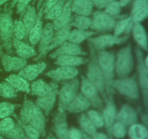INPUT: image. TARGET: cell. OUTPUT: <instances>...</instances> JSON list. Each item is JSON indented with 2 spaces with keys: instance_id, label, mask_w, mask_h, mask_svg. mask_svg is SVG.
Instances as JSON below:
<instances>
[{
  "instance_id": "cell-24",
  "label": "cell",
  "mask_w": 148,
  "mask_h": 139,
  "mask_svg": "<svg viewBox=\"0 0 148 139\" xmlns=\"http://www.w3.org/2000/svg\"><path fill=\"white\" fill-rule=\"evenodd\" d=\"M12 47H14L17 54L23 59H27L37 55L33 46L23 41L14 39L12 41Z\"/></svg>"
},
{
  "instance_id": "cell-61",
  "label": "cell",
  "mask_w": 148,
  "mask_h": 139,
  "mask_svg": "<svg viewBox=\"0 0 148 139\" xmlns=\"http://www.w3.org/2000/svg\"><path fill=\"white\" fill-rule=\"evenodd\" d=\"M36 1V0H33V2H35Z\"/></svg>"
},
{
  "instance_id": "cell-60",
  "label": "cell",
  "mask_w": 148,
  "mask_h": 139,
  "mask_svg": "<svg viewBox=\"0 0 148 139\" xmlns=\"http://www.w3.org/2000/svg\"><path fill=\"white\" fill-rule=\"evenodd\" d=\"M1 52L0 51V57H1Z\"/></svg>"
},
{
  "instance_id": "cell-15",
  "label": "cell",
  "mask_w": 148,
  "mask_h": 139,
  "mask_svg": "<svg viewBox=\"0 0 148 139\" xmlns=\"http://www.w3.org/2000/svg\"><path fill=\"white\" fill-rule=\"evenodd\" d=\"M86 54V52L82 50L79 44H75L67 41L52 52L50 57L56 59L60 56H83Z\"/></svg>"
},
{
  "instance_id": "cell-34",
  "label": "cell",
  "mask_w": 148,
  "mask_h": 139,
  "mask_svg": "<svg viewBox=\"0 0 148 139\" xmlns=\"http://www.w3.org/2000/svg\"><path fill=\"white\" fill-rule=\"evenodd\" d=\"M22 18H23L22 21H23L25 26L26 29H27V34H28L30 29L32 28L33 25L36 23V18H37V12H36V10L34 6H33V5L29 4Z\"/></svg>"
},
{
  "instance_id": "cell-31",
  "label": "cell",
  "mask_w": 148,
  "mask_h": 139,
  "mask_svg": "<svg viewBox=\"0 0 148 139\" xmlns=\"http://www.w3.org/2000/svg\"><path fill=\"white\" fill-rule=\"evenodd\" d=\"M5 81L11 84L17 91H22L26 94L30 93V85L28 82L19 75L12 74L6 78Z\"/></svg>"
},
{
  "instance_id": "cell-29",
  "label": "cell",
  "mask_w": 148,
  "mask_h": 139,
  "mask_svg": "<svg viewBox=\"0 0 148 139\" xmlns=\"http://www.w3.org/2000/svg\"><path fill=\"white\" fill-rule=\"evenodd\" d=\"M53 35H54V29H53V25H52V23H47L43 28L41 36H40V41L38 42L39 53L43 52L49 46L52 39H53Z\"/></svg>"
},
{
  "instance_id": "cell-59",
  "label": "cell",
  "mask_w": 148,
  "mask_h": 139,
  "mask_svg": "<svg viewBox=\"0 0 148 139\" xmlns=\"http://www.w3.org/2000/svg\"><path fill=\"white\" fill-rule=\"evenodd\" d=\"M0 139H4V137H2V136H1V135H0Z\"/></svg>"
},
{
  "instance_id": "cell-48",
  "label": "cell",
  "mask_w": 148,
  "mask_h": 139,
  "mask_svg": "<svg viewBox=\"0 0 148 139\" xmlns=\"http://www.w3.org/2000/svg\"><path fill=\"white\" fill-rule=\"evenodd\" d=\"M30 3V0H18L17 1L16 4H17V13L20 14V17H23Z\"/></svg>"
},
{
  "instance_id": "cell-20",
  "label": "cell",
  "mask_w": 148,
  "mask_h": 139,
  "mask_svg": "<svg viewBox=\"0 0 148 139\" xmlns=\"http://www.w3.org/2000/svg\"><path fill=\"white\" fill-rule=\"evenodd\" d=\"M148 14L147 0H135L132 10L131 18L133 23H140Z\"/></svg>"
},
{
  "instance_id": "cell-14",
  "label": "cell",
  "mask_w": 148,
  "mask_h": 139,
  "mask_svg": "<svg viewBox=\"0 0 148 139\" xmlns=\"http://www.w3.org/2000/svg\"><path fill=\"white\" fill-rule=\"evenodd\" d=\"M78 75V70L74 67L59 66L56 69L46 72L45 75L53 81H66L74 79Z\"/></svg>"
},
{
  "instance_id": "cell-43",
  "label": "cell",
  "mask_w": 148,
  "mask_h": 139,
  "mask_svg": "<svg viewBox=\"0 0 148 139\" xmlns=\"http://www.w3.org/2000/svg\"><path fill=\"white\" fill-rule=\"evenodd\" d=\"M18 123L21 125L24 130L25 134V139H39L40 134L38 130L28 125L23 124L20 121H19Z\"/></svg>"
},
{
  "instance_id": "cell-47",
  "label": "cell",
  "mask_w": 148,
  "mask_h": 139,
  "mask_svg": "<svg viewBox=\"0 0 148 139\" xmlns=\"http://www.w3.org/2000/svg\"><path fill=\"white\" fill-rule=\"evenodd\" d=\"M121 7L119 1H114L108 4L105 7V11L104 12L108 15L116 17V16H118L120 12H121Z\"/></svg>"
},
{
  "instance_id": "cell-4",
  "label": "cell",
  "mask_w": 148,
  "mask_h": 139,
  "mask_svg": "<svg viewBox=\"0 0 148 139\" xmlns=\"http://www.w3.org/2000/svg\"><path fill=\"white\" fill-rule=\"evenodd\" d=\"M90 47L91 50V59L88 62L89 64H88V71H87V76L85 78L95 87L103 98L106 101L107 98L106 94L105 80L97 62L96 54L95 53V50H94L91 46Z\"/></svg>"
},
{
  "instance_id": "cell-6",
  "label": "cell",
  "mask_w": 148,
  "mask_h": 139,
  "mask_svg": "<svg viewBox=\"0 0 148 139\" xmlns=\"http://www.w3.org/2000/svg\"><path fill=\"white\" fill-rule=\"evenodd\" d=\"M79 84L80 82L76 78L66 81L62 84V88L58 93L59 96L58 110L59 112H64L66 111L67 106L78 93Z\"/></svg>"
},
{
  "instance_id": "cell-38",
  "label": "cell",
  "mask_w": 148,
  "mask_h": 139,
  "mask_svg": "<svg viewBox=\"0 0 148 139\" xmlns=\"http://www.w3.org/2000/svg\"><path fill=\"white\" fill-rule=\"evenodd\" d=\"M0 96L4 98H13L17 96V91L7 81L0 83Z\"/></svg>"
},
{
  "instance_id": "cell-25",
  "label": "cell",
  "mask_w": 148,
  "mask_h": 139,
  "mask_svg": "<svg viewBox=\"0 0 148 139\" xmlns=\"http://www.w3.org/2000/svg\"><path fill=\"white\" fill-rule=\"evenodd\" d=\"M116 115V108L113 100H108L106 101V106L103 111V118L104 125L106 127L108 134L111 136V127L114 123Z\"/></svg>"
},
{
  "instance_id": "cell-32",
  "label": "cell",
  "mask_w": 148,
  "mask_h": 139,
  "mask_svg": "<svg viewBox=\"0 0 148 139\" xmlns=\"http://www.w3.org/2000/svg\"><path fill=\"white\" fill-rule=\"evenodd\" d=\"M96 34L95 31H88L86 30L75 29L71 30L68 37V41L72 42L75 44H79L86 39H90L91 36Z\"/></svg>"
},
{
  "instance_id": "cell-21",
  "label": "cell",
  "mask_w": 148,
  "mask_h": 139,
  "mask_svg": "<svg viewBox=\"0 0 148 139\" xmlns=\"http://www.w3.org/2000/svg\"><path fill=\"white\" fill-rule=\"evenodd\" d=\"M43 6L42 5L40 10H38V13L37 14V18L36 21L32 28L30 29L28 33V39L30 44L32 46H35L40 41V36H41L42 31H43V21L42 17L43 14Z\"/></svg>"
},
{
  "instance_id": "cell-9",
  "label": "cell",
  "mask_w": 148,
  "mask_h": 139,
  "mask_svg": "<svg viewBox=\"0 0 148 139\" xmlns=\"http://www.w3.org/2000/svg\"><path fill=\"white\" fill-rule=\"evenodd\" d=\"M129 39V35H126L123 37H117L114 35L104 34L100 35L95 38L88 39L90 46L94 50H104L108 47H111L114 45L122 44Z\"/></svg>"
},
{
  "instance_id": "cell-5",
  "label": "cell",
  "mask_w": 148,
  "mask_h": 139,
  "mask_svg": "<svg viewBox=\"0 0 148 139\" xmlns=\"http://www.w3.org/2000/svg\"><path fill=\"white\" fill-rule=\"evenodd\" d=\"M134 56L130 45L119 50L115 57V72L119 78L128 77L134 68Z\"/></svg>"
},
{
  "instance_id": "cell-26",
  "label": "cell",
  "mask_w": 148,
  "mask_h": 139,
  "mask_svg": "<svg viewBox=\"0 0 148 139\" xmlns=\"http://www.w3.org/2000/svg\"><path fill=\"white\" fill-rule=\"evenodd\" d=\"M89 59L79 56H60L56 58L54 64L59 66L75 67L88 63Z\"/></svg>"
},
{
  "instance_id": "cell-23",
  "label": "cell",
  "mask_w": 148,
  "mask_h": 139,
  "mask_svg": "<svg viewBox=\"0 0 148 139\" xmlns=\"http://www.w3.org/2000/svg\"><path fill=\"white\" fill-rule=\"evenodd\" d=\"M91 106L89 100L84 96L82 93H77L72 101L66 107V109L71 113H80L88 109Z\"/></svg>"
},
{
  "instance_id": "cell-30",
  "label": "cell",
  "mask_w": 148,
  "mask_h": 139,
  "mask_svg": "<svg viewBox=\"0 0 148 139\" xmlns=\"http://www.w3.org/2000/svg\"><path fill=\"white\" fill-rule=\"evenodd\" d=\"M132 33L137 44L145 51L147 50V38L145 29L140 23H134Z\"/></svg>"
},
{
  "instance_id": "cell-33",
  "label": "cell",
  "mask_w": 148,
  "mask_h": 139,
  "mask_svg": "<svg viewBox=\"0 0 148 139\" xmlns=\"http://www.w3.org/2000/svg\"><path fill=\"white\" fill-rule=\"evenodd\" d=\"M133 25H134V23L132 20L131 17L120 19L118 22H116L114 28V36L119 37L123 33H125L126 35H129L132 28Z\"/></svg>"
},
{
  "instance_id": "cell-11",
  "label": "cell",
  "mask_w": 148,
  "mask_h": 139,
  "mask_svg": "<svg viewBox=\"0 0 148 139\" xmlns=\"http://www.w3.org/2000/svg\"><path fill=\"white\" fill-rule=\"evenodd\" d=\"M79 86H80L81 93L83 94L84 96L89 100L90 102L91 103V105L95 108L101 109L103 107V102L101 97L100 96V94L95 87L83 75L81 76Z\"/></svg>"
},
{
  "instance_id": "cell-49",
  "label": "cell",
  "mask_w": 148,
  "mask_h": 139,
  "mask_svg": "<svg viewBox=\"0 0 148 139\" xmlns=\"http://www.w3.org/2000/svg\"><path fill=\"white\" fill-rule=\"evenodd\" d=\"M69 139H82V133L78 129L71 127L68 131Z\"/></svg>"
},
{
  "instance_id": "cell-51",
  "label": "cell",
  "mask_w": 148,
  "mask_h": 139,
  "mask_svg": "<svg viewBox=\"0 0 148 139\" xmlns=\"http://www.w3.org/2000/svg\"><path fill=\"white\" fill-rule=\"evenodd\" d=\"M59 0H45L44 3L43 4V14H46Z\"/></svg>"
},
{
  "instance_id": "cell-62",
  "label": "cell",
  "mask_w": 148,
  "mask_h": 139,
  "mask_svg": "<svg viewBox=\"0 0 148 139\" xmlns=\"http://www.w3.org/2000/svg\"><path fill=\"white\" fill-rule=\"evenodd\" d=\"M31 1H32V0H30V2H31Z\"/></svg>"
},
{
  "instance_id": "cell-56",
  "label": "cell",
  "mask_w": 148,
  "mask_h": 139,
  "mask_svg": "<svg viewBox=\"0 0 148 139\" xmlns=\"http://www.w3.org/2000/svg\"><path fill=\"white\" fill-rule=\"evenodd\" d=\"M8 1H9V0H0V7H1L2 4H5V3L7 2Z\"/></svg>"
},
{
  "instance_id": "cell-53",
  "label": "cell",
  "mask_w": 148,
  "mask_h": 139,
  "mask_svg": "<svg viewBox=\"0 0 148 139\" xmlns=\"http://www.w3.org/2000/svg\"><path fill=\"white\" fill-rule=\"evenodd\" d=\"M130 1L131 0H119V2L121 7H125V6H127L130 2Z\"/></svg>"
},
{
  "instance_id": "cell-28",
  "label": "cell",
  "mask_w": 148,
  "mask_h": 139,
  "mask_svg": "<svg viewBox=\"0 0 148 139\" xmlns=\"http://www.w3.org/2000/svg\"><path fill=\"white\" fill-rule=\"evenodd\" d=\"M55 83L56 81L47 83L43 80H37L34 81L30 86V93L33 95L37 96L38 97L43 96L53 89Z\"/></svg>"
},
{
  "instance_id": "cell-8",
  "label": "cell",
  "mask_w": 148,
  "mask_h": 139,
  "mask_svg": "<svg viewBox=\"0 0 148 139\" xmlns=\"http://www.w3.org/2000/svg\"><path fill=\"white\" fill-rule=\"evenodd\" d=\"M124 17L122 16H112L108 15L105 12L97 11L94 12L92 18L91 19V25L90 28L95 30V32H106L114 29L116 19L119 17Z\"/></svg>"
},
{
  "instance_id": "cell-54",
  "label": "cell",
  "mask_w": 148,
  "mask_h": 139,
  "mask_svg": "<svg viewBox=\"0 0 148 139\" xmlns=\"http://www.w3.org/2000/svg\"><path fill=\"white\" fill-rule=\"evenodd\" d=\"M45 0H38V5H37V9L38 10H40V8L41 7V6L43 5V4L44 3Z\"/></svg>"
},
{
  "instance_id": "cell-50",
  "label": "cell",
  "mask_w": 148,
  "mask_h": 139,
  "mask_svg": "<svg viewBox=\"0 0 148 139\" xmlns=\"http://www.w3.org/2000/svg\"><path fill=\"white\" fill-rule=\"evenodd\" d=\"M116 0H92L93 5H95L97 8L103 9L105 8L108 4Z\"/></svg>"
},
{
  "instance_id": "cell-52",
  "label": "cell",
  "mask_w": 148,
  "mask_h": 139,
  "mask_svg": "<svg viewBox=\"0 0 148 139\" xmlns=\"http://www.w3.org/2000/svg\"><path fill=\"white\" fill-rule=\"evenodd\" d=\"M92 139H108L106 134L102 133H96L95 136L92 137Z\"/></svg>"
},
{
  "instance_id": "cell-37",
  "label": "cell",
  "mask_w": 148,
  "mask_h": 139,
  "mask_svg": "<svg viewBox=\"0 0 148 139\" xmlns=\"http://www.w3.org/2000/svg\"><path fill=\"white\" fill-rule=\"evenodd\" d=\"M67 0H59L45 14V18L50 20H54L62 12L64 6Z\"/></svg>"
},
{
  "instance_id": "cell-45",
  "label": "cell",
  "mask_w": 148,
  "mask_h": 139,
  "mask_svg": "<svg viewBox=\"0 0 148 139\" xmlns=\"http://www.w3.org/2000/svg\"><path fill=\"white\" fill-rule=\"evenodd\" d=\"M14 105L9 102L0 103V119L9 117L13 114Z\"/></svg>"
},
{
  "instance_id": "cell-58",
  "label": "cell",
  "mask_w": 148,
  "mask_h": 139,
  "mask_svg": "<svg viewBox=\"0 0 148 139\" xmlns=\"http://www.w3.org/2000/svg\"><path fill=\"white\" fill-rule=\"evenodd\" d=\"M48 139H57V138H56V137H54L52 134H49V136H48Z\"/></svg>"
},
{
  "instance_id": "cell-42",
  "label": "cell",
  "mask_w": 148,
  "mask_h": 139,
  "mask_svg": "<svg viewBox=\"0 0 148 139\" xmlns=\"http://www.w3.org/2000/svg\"><path fill=\"white\" fill-rule=\"evenodd\" d=\"M87 116L96 128L97 127H102L104 125V121L102 114L98 111H95V110H89L87 112Z\"/></svg>"
},
{
  "instance_id": "cell-36",
  "label": "cell",
  "mask_w": 148,
  "mask_h": 139,
  "mask_svg": "<svg viewBox=\"0 0 148 139\" xmlns=\"http://www.w3.org/2000/svg\"><path fill=\"white\" fill-rule=\"evenodd\" d=\"M129 135L131 139H145L147 136V130L145 126L135 123L130 126Z\"/></svg>"
},
{
  "instance_id": "cell-7",
  "label": "cell",
  "mask_w": 148,
  "mask_h": 139,
  "mask_svg": "<svg viewBox=\"0 0 148 139\" xmlns=\"http://www.w3.org/2000/svg\"><path fill=\"white\" fill-rule=\"evenodd\" d=\"M113 88L120 94L132 99H139L140 97V88L135 76L120 78L114 81Z\"/></svg>"
},
{
  "instance_id": "cell-12",
  "label": "cell",
  "mask_w": 148,
  "mask_h": 139,
  "mask_svg": "<svg viewBox=\"0 0 148 139\" xmlns=\"http://www.w3.org/2000/svg\"><path fill=\"white\" fill-rule=\"evenodd\" d=\"M71 27H72V26H71L70 25H69L66 26V27L63 28L56 30V33H54L53 39H52L51 41L49 46H48L43 52L39 53V54L38 55L37 57L35 58L34 60H40L41 58H43L44 56H46V55H47V54L49 53V52H50L51 51L59 47V46H60L61 45L63 44L64 42L67 41L69 33H70L71 31Z\"/></svg>"
},
{
  "instance_id": "cell-10",
  "label": "cell",
  "mask_w": 148,
  "mask_h": 139,
  "mask_svg": "<svg viewBox=\"0 0 148 139\" xmlns=\"http://www.w3.org/2000/svg\"><path fill=\"white\" fill-rule=\"evenodd\" d=\"M137 72H138L139 85L143 93V101L147 109L148 97V67L144 61V54L140 49H137Z\"/></svg>"
},
{
  "instance_id": "cell-44",
  "label": "cell",
  "mask_w": 148,
  "mask_h": 139,
  "mask_svg": "<svg viewBox=\"0 0 148 139\" xmlns=\"http://www.w3.org/2000/svg\"><path fill=\"white\" fill-rule=\"evenodd\" d=\"M14 126H15V123L12 119L10 117L3 118L0 121V135L3 137L4 135L10 132Z\"/></svg>"
},
{
  "instance_id": "cell-27",
  "label": "cell",
  "mask_w": 148,
  "mask_h": 139,
  "mask_svg": "<svg viewBox=\"0 0 148 139\" xmlns=\"http://www.w3.org/2000/svg\"><path fill=\"white\" fill-rule=\"evenodd\" d=\"M92 0H72L71 10L78 15L88 16L92 9Z\"/></svg>"
},
{
  "instance_id": "cell-39",
  "label": "cell",
  "mask_w": 148,
  "mask_h": 139,
  "mask_svg": "<svg viewBox=\"0 0 148 139\" xmlns=\"http://www.w3.org/2000/svg\"><path fill=\"white\" fill-rule=\"evenodd\" d=\"M27 29L23 24V21L17 20L14 21V39L22 41L27 37Z\"/></svg>"
},
{
  "instance_id": "cell-2",
  "label": "cell",
  "mask_w": 148,
  "mask_h": 139,
  "mask_svg": "<svg viewBox=\"0 0 148 139\" xmlns=\"http://www.w3.org/2000/svg\"><path fill=\"white\" fill-rule=\"evenodd\" d=\"M96 57L98 66L105 80L106 101L108 100H112L114 90L113 88V83L115 72V55L110 52L101 50Z\"/></svg>"
},
{
  "instance_id": "cell-19",
  "label": "cell",
  "mask_w": 148,
  "mask_h": 139,
  "mask_svg": "<svg viewBox=\"0 0 148 139\" xmlns=\"http://www.w3.org/2000/svg\"><path fill=\"white\" fill-rule=\"evenodd\" d=\"M54 132L57 139H69L68 138V125L66 116L64 112H58L53 118Z\"/></svg>"
},
{
  "instance_id": "cell-57",
  "label": "cell",
  "mask_w": 148,
  "mask_h": 139,
  "mask_svg": "<svg viewBox=\"0 0 148 139\" xmlns=\"http://www.w3.org/2000/svg\"><path fill=\"white\" fill-rule=\"evenodd\" d=\"M17 1H18V0H12V6H11V7H14V6L16 5V4H17Z\"/></svg>"
},
{
  "instance_id": "cell-18",
  "label": "cell",
  "mask_w": 148,
  "mask_h": 139,
  "mask_svg": "<svg viewBox=\"0 0 148 139\" xmlns=\"http://www.w3.org/2000/svg\"><path fill=\"white\" fill-rule=\"evenodd\" d=\"M46 67V64L43 62L33 65H26L23 69L20 70L18 75L27 81H32L41 74Z\"/></svg>"
},
{
  "instance_id": "cell-35",
  "label": "cell",
  "mask_w": 148,
  "mask_h": 139,
  "mask_svg": "<svg viewBox=\"0 0 148 139\" xmlns=\"http://www.w3.org/2000/svg\"><path fill=\"white\" fill-rule=\"evenodd\" d=\"M79 124L88 136L92 137L97 133L96 127L92 124V122L90 120L87 114H82L79 116Z\"/></svg>"
},
{
  "instance_id": "cell-16",
  "label": "cell",
  "mask_w": 148,
  "mask_h": 139,
  "mask_svg": "<svg viewBox=\"0 0 148 139\" xmlns=\"http://www.w3.org/2000/svg\"><path fill=\"white\" fill-rule=\"evenodd\" d=\"M1 64L6 72L18 71L27 65V60L20 56H12L8 54H1Z\"/></svg>"
},
{
  "instance_id": "cell-22",
  "label": "cell",
  "mask_w": 148,
  "mask_h": 139,
  "mask_svg": "<svg viewBox=\"0 0 148 139\" xmlns=\"http://www.w3.org/2000/svg\"><path fill=\"white\" fill-rule=\"evenodd\" d=\"M72 1V0H67L66 1L62 12L56 20L53 21L52 25L54 30H58L70 25L71 19H72V10H71Z\"/></svg>"
},
{
  "instance_id": "cell-3",
  "label": "cell",
  "mask_w": 148,
  "mask_h": 139,
  "mask_svg": "<svg viewBox=\"0 0 148 139\" xmlns=\"http://www.w3.org/2000/svg\"><path fill=\"white\" fill-rule=\"evenodd\" d=\"M12 10L0 12V39L3 47L8 54L13 53L12 41L14 39V21Z\"/></svg>"
},
{
  "instance_id": "cell-13",
  "label": "cell",
  "mask_w": 148,
  "mask_h": 139,
  "mask_svg": "<svg viewBox=\"0 0 148 139\" xmlns=\"http://www.w3.org/2000/svg\"><path fill=\"white\" fill-rule=\"evenodd\" d=\"M58 84L55 83L53 88L49 94L43 96L38 97L36 101V104L44 111L46 116L49 115L51 110L53 109L56 101V97L58 96L59 90H58Z\"/></svg>"
},
{
  "instance_id": "cell-41",
  "label": "cell",
  "mask_w": 148,
  "mask_h": 139,
  "mask_svg": "<svg viewBox=\"0 0 148 139\" xmlns=\"http://www.w3.org/2000/svg\"><path fill=\"white\" fill-rule=\"evenodd\" d=\"M3 137L10 139H25V134L23 127L18 123L17 125H15V126Z\"/></svg>"
},
{
  "instance_id": "cell-1",
  "label": "cell",
  "mask_w": 148,
  "mask_h": 139,
  "mask_svg": "<svg viewBox=\"0 0 148 139\" xmlns=\"http://www.w3.org/2000/svg\"><path fill=\"white\" fill-rule=\"evenodd\" d=\"M20 122L36 128L42 136L46 134V120L43 111L27 98L24 100L20 111Z\"/></svg>"
},
{
  "instance_id": "cell-46",
  "label": "cell",
  "mask_w": 148,
  "mask_h": 139,
  "mask_svg": "<svg viewBox=\"0 0 148 139\" xmlns=\"http://www.w3.org/2000/svg\"><path fill=\"white\" fill-rule=\"evenodd\" d=\"M111 132L113 133V136L116 138L120 139L123 138L126 136L127 129H126V126L124 125L117 122L113 125L112 127H111Z\"/></svg>"
},
{
  "instance_id": "cell-17",
  "label": "cell",
  "mask_w": 148,
  "mask_h": 139,
  "mask_svg": "<svg viewBox=\"0 0 148 139\" xmlns=\"http://www.w3.org/2000/svg\"><path fill=\"white\" fill-rule=\"evenodd\" d=\"M116 119L125 126H131L137 121V113L131 106L124 104L120 111L116 113Z\"/></svg>"
},
{
  "instance_id": "cell-55",
  "label": "cell",
  "mask_w": 148,
  "mask_h": 139,
  "mask_svg": "<svg viewBox=\"0 0 148 139\" xmlns=\"http://www.w3.org/2000/svg\"><path fill=\"white\" fill-rule=\"evenodd\" d=\"M82 139H92L87 134H82Z\"/></svg>"
},
{
  "instance_id": "cell-40",
  "label": "cell",
  "mask_w": 148,
  "mask_h": 139,
  "mask_svg": "<svg viewBox=\"0 0 148 139\" xmlns=\"http://www.w3.org/2000/svg\"><path fill=\"white\" fill-rule=\"evenodd\" d=\"M91 25V19L88 16L78 15L75 17L73 21L71 22L70 25L80 30H87L90 28Z\"/></svg>"
}]
</instances>
